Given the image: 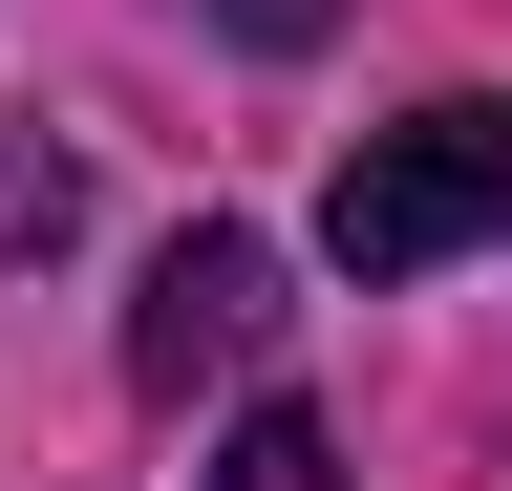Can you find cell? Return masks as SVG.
<instances>
[{"instance_id":"6da1fadb","label":"cell","mask_w":512,"mask_h":491,"mask_svg":"<svg viewBox=\"0 0 512 491\" xmlns=\"http://www.w3.org/2000/svg\"><path fill=\"white\" fill-rule=\"evenodd\" d=\"M470 235H512V107L491 86L363 129L342 193H320V257H342V278H427V257H470Z\"/></svg>"},{"instance_id":"7a4b0ae2","label":"cell","mask_w":512,"mask_h":491,"mask_svg":"<svg viewBox=\"0 0 512 491\" xmlns=\"http://www.w3.org/2000/svg\"><path fill=\"white\" fill-rule=\"evenodd\" d=\"M256 342H278V257H256L235 214H192L171 257H150V299H128V385H150V406H192V385H235Z\"/></svg>"},{"instance_id":"3957f363","label":"cell","mask_w":512,"mask_h":491,"mask_svg":"<svg viewBox=\"0 0 512 491\" xmlns=\"http://www.w3.org/2000/svg\"><path fill=\"white\" fill-rule=\"evenodd\" d=\"M192 491H363V470H342V427H320V406H235Z\"/></svg>"},{"instance_id":"277c9868","label":"cell","mask_w":512,"mask_h":491,"mask_svg":"<svg viewBox=\"0 0 512 491\" xmlns=\"http://www.w3.org/2000/svg\"><path fill=\"white\" fill-rule=\"evenodd\" d=\"M192 22H235V43H256V65H299V43H320V22H342V0H192Z\"/></svg>"}]
</instances>
